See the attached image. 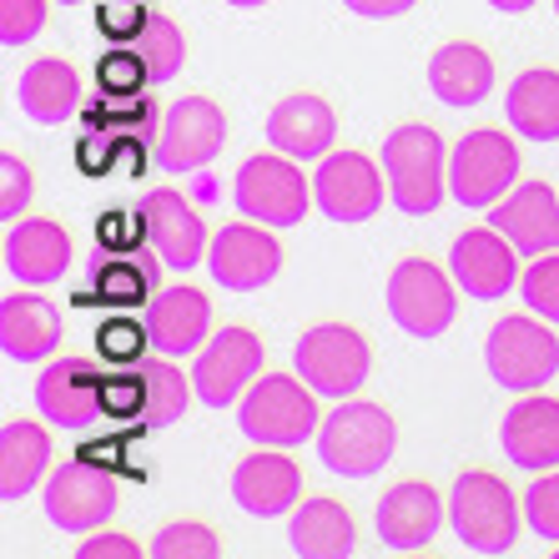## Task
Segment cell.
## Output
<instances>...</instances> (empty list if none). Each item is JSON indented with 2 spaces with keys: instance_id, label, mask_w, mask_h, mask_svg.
<instances>
[{
  "instance_id": "cell-15",
  "label": "cell",
  "mask_w": 559,
  "mask_h": 559,
  "mask_svg": "<svg viewBox=\"0 0 559 559\" xmlns=\"http://www.w3.org/2000/svg\"><path fill=\"white\" fill-rule=\"evenodd\" d=\"M389 197V177L373 167L364 152H328L318 177H312V202L333 222H368L378 217Z\"/></svg>"
},
{
  "instance_id": "cell-38",
  "label": "cell",
  "mask_w": 559,
  "mask_h": 559,
  "mask_svg": "<svg viewBox=\"0 0 559 559\" xmlns=\"http://www.w3.org/2000/svg\"><path fill=\"white\" fill-rule=\"evenodd\" d=\"M146 348H152V333L142 323H127V318L102 323V333H96V353H102L106 364H136Z\"/></svg>"
},
{
  "instance_id": "cell-13",
  "label": "cell",
  "mask_w": 559,
  "mask_h": 559,
  "mask_svg": "<svg viewBox=\"0 0 559 559\" xmlns=\"http://www.w3.org/2000/svg\"><path fill=\"white\" fill-rule=\"evenodd\" d=\"M277 227L262 222H233L207 242V273L227 293H258L283 273V248H277Z\"/></svg>"
},
{
  "instance_id": "cell-19",
  "label": "cell",
  "mask_w": 559,
  "mask_h": 559,
  "mask_svg": "<svg viewBox=\"0 0 559 559\" xmlns=\"http://www.w3.org/2000/svg\"><path fill=\"white\" fill-rule=\"evenodd\" d=\"M142 217H146V237L156 242V252H162L167 267L192 273L197 262H207V242H212L207 222H202V212H197L182 192L156 187V192L142 202Z\"/></svg>"
},
{
  "instance_id": "cell-34",
  "label": "cell",
  "mask_w": 559,
  "mask_h": 559,
  "mask_svg": "<svg viewBox=\"0 0 559 559\" xmlns=\"http://www.w3.org/2000/svg\"><path fill=\"white\" fill-rule=\"evenodd\" d=\"M96 86L102 96H142V86H152L142 51H106L96 61Z\"/></svg>"
},
{
  "instance_id": "cell-41",
  "label": "cell",
  "mask_w": 559,
  "mask_h": 559,
  "mask_svg": "<svg viewBox=\"0 0 559 559\" xmlns=\"http://www.w3.org/2000/svg\"><path fill=\"white\" fill-rule=\"evenodd\" d=\"M31 192H36V182H31L26 162L21 156H0V217L5 222L21 217L31 207Z\"/></svg>"
},
{
  "instance_id": "cell-26",
  "label": "cell",
  "mask_w": 559,
  "mask_h": 559,
  "mask_svg": "<svg viewBox=\"0 0 559 559\" xmlns=\"http://www.w3.org/2000/svg\"><path fill=\"white\" fill-rule=\"evenodd\" d=\"M429 92L443 106H479L495 92V56L479 51L474 40H449L429 61Z\"/></svg>"
},
{
  "instance_id": "cell-17",
  "label": "cell",
  "mask_w": 559,
  "mask_h": 559,
  "mask_svg": "<svg viewBox=\"0 0 559 559\" xmlns=\"http://www.w3.org/2000/svg\"><path fill=\"white\" fill-rule=\"evenodd\" d=\"M489 227L520 248V258H545V252H559V197L555 187L545 182H524L509 187L489 207Z\"/></svg>"
},
{
  "instance_id": "cell-32",
  "label": "cell",
  "mask_w": 559,
  "mask_h": 559,
  "mask_svg": "<svg viewBox=\"0 0 559 559\" xmlns=\"http://www.w3.org/2000/svg\"><path fill=\"white\" fill-rule=\"evenodd\" d=\"M136 51H142V61H146L152 86H162V81H171L177 71H182L187 40H182V31H177V21H167V15H146L142 36H136Z\"/></svg>"
},
{
  "instance_id": "cell-28",
  "label": "cell",
  "mask_w": 559,
  "mask_h": 559,
  "mask_svg": "<svg viewBox=\"0 0 559 559\" xmlns=\"http://www.w3.org/2000/svg\"><path fill=\"white\" fill-rule=\"evenodd\" d=\"M15 102L40 127H61V121H71L81 111V76L61 56H40V61L26 66V76L15 86Z\"/></svg>"
},
{
  "instance_id": "cell-1",
  "label": "cell",
  "mask_w": 559,
  "mask_h": 559,
  "mask_svg": "<svg viewBox=\"0 0 559 559\" xmlns=\"http://www.w3.org/2000/svg\"><path fill=\"white\" fill-rule=\"evenodd\" d=\"M399 449V424L389 408L364 404V399H338V408L318 424V459L338 479H373L383 474Z\"/></svg>"
},
{
  "instance_id": "cell-2",
  "label": "cell",
  "mask_w": 559,
  "mask_h": 559,
  "mask_svg": "<svg viewBox=\"0 0 559 559\" xmlns=\"http://www.w3.org/2000/svg\"><path fill=\"white\" fill-rule=\"evenodd\" d=\"M378 167L389 177V197L399 212H408V217L439 212L443 192H449V152H443V136L433 127L408 121V127L389 131Z\"/></svg>"
},
{
  "instance_id": "cell-20",
  "label": "cell",
  "mask_w": 559,
  "mask_h": 559,
  "mask_svg": "<svg viewBox=\"0 0 559 559\" xmlns=\"http://www.w3.org/2000/svg\"><path fill=\"white\" fill-rule=\"evenodd\" d=\"M233 499L252 520H283L302 504V474L287 454L262 449V454H248L233 468Z\"/></svg>"
},
{
  "instance_id": "cell-7",
  "label": "cell",
  "mask_w": 559,
  "mask_h": 559,
  "mask_svg": "<svg viewBox=\"0 0 559 559\" xmlns=\"http://www.w3.org/2000/svg\"><path fill=\"white\" fill-rule=\"evenodd\" d=\"M233 202L242 217L283 233V227H298V222L308 217L312 187L293 156L262 152V156H248V162H242V171H237V182H233Z\"/></svg>"
},
{
  "instance_id": "cell-35",
  "label": "cell",
  "mask_w": 559,
  "mask_h": 559,
  "mask_svg": "<svg viewBox=\"0 0 559 559\" xmlns=\"http://www.w3.org/2000/svg\"><path fill=\"white\" fill-rule=\"evenodd\" d=\"M520 293L530 312H539L545 323H559V252H545L534 262L530 273L520 277Z\"/></svg>"
},
{
  "instance_id": "cell-49",
  "label": "cell",
  "mask_w": 559,
  "mask_h": 559,
  "mask_svg": "<svg viewBox=\"0 0 559 559\" xmlns=\"http://www.w3.org/2000/svg\"><path fill=\"white\" fill-rule=\"evenodd\" d=\"M61 5H71V0H61Z\"/></svg>"
},
{
  "instance_id": "cell-23",
  "label": "cell",
  "mask_w": 559,
  "mask_h": 559,
  "mask_svg": "<svg viewBox=\"0 0 559 559\" xmlns=\"http://www.w3.org/2000/svg\"><path fill=\"white\" fill-rule=\"evenodd\" d=\"M499 443L530 474H545L559 464V399L545 393H524V404H514L499 424Z\"/></svg>"
},
{
  "instance_id": "cell-8",
  "label": "cell",
  "mask_w": 559,
  "mask_h": 559,
  "mask_svg": "<svg viewBox=\"0 0 559 559\" xmlns=\"http://www.w3.org/2000/svg\"><path fill=\"white\" fill-rule=\"evenodd\" d=\"M454 273L433 267L429 258H404L389 273V318L408 338H443L459 312Z\"/></svg>"
},
{
  "instance_id": "cell-43",
  "label": "cell",
  "mask_w": 559,
  "mask_h": 559,
  "mask_svg": "<svg viewBox=\"0 0 559 559\" xmlns=\"http://www.w3.org/2000/svg\"><path fill=\"white\" fill-rule=\"evenodd\" d=\"M96 237H102V248H136L146 237V217H136V227H127V212H102Z\"/></svg>"
},
{
  "instance_id": "cell-5",
  "label": "cell",
  "mask_w": 559,
  "mask_h": 559,
  "mask_svg": "<svg viewBox=\"0 0 559 559\" xmlns=\"http://www.w3.org/2000/svg\"><path fill=\"white\" fill-rule=\"evenodd\" d=\"M484 364L489 378L509 393H539L549 378L559 373V338L555 328L534 318H499L489 328V343H484Z\"/></svg>"
},
{
  "instance_id": "cell-39",
  "label": "cell",
  "mask_w": 559,
  "mask_h": 559,
  "mask_svg": "<svg viewBox=\"0 0 559 559\" xmlns=\"http://www.w3.org/2000/svg\"><path fill=\"white\" fill-rule=\"evenodd\" d=\"M106 418H142L146 414V373H102Z\"/></svg>"
},
{
  "instance_id": "cell-27",
  "label": "cell",
  "mask_w": 559,
  "mask_h": 559,
  "mask_svg": "<svg viewBox=\"0 0 559 559\" xmlns=\"http://www.w3.org/2000/svg\"><path fill=\"white\" fill-rule=\"evenodd\" d=\"M51 468V433L36 418H11L0 429V499H26Z\"/></svg>"
},
{
  "instance_id": "cell-14",
  "label": "cell",
  "mask_w": 559,
  "mask_h": 559,
  "mask_svg": "<svg viewBox=\"0 0 559 559\" xmlns=\"http://www.w3.org/2000/svg\"><path fill=\"white\" fill-rule=\"evenodd\" d=\"M36 408L40 418H51L66 433H92L111 424L102 404V373H96L92 358H56L36 378Z\"/></svg>"
},
{
  "instance_id": "cell-22",
  "label": "cell",
  "mask_w": 559,
  "mask_h": 559,
  "mask_svg": "<svg viewBox=\"0 0 559 559\" xmlns=\"http://www.w3.org/2000/svg\"><path fill=\"white\" fill-rule=\"evenodd\" d=\"M146 333H152V348L167 353V358L202 353V343L212 338L207 293H197V287H167V293H156L152 308H146Z\"/></svg>"
},
{
  "instance_id": "cell-46",
  "label": "cell",
  "mask_w": 559,
  "mask_h": 559,
  "mask_svg": "<svg viewBox=\"0 0 559 559\" xmlns=\"http://www.w3.org/2000/svg\"><path fill=\"white\" fill-rule=\"evenodd\" d=\"M495 11H504V15H524V11H534L539 0H489Z\"/></svg>"
},
{
  "instance_id": "cell-12",
  "label": "cell",
  "mask_w": 559,
  "mask_h": 559,
  "mask_svg": "<svg viewBox=\"0 0 559 559\" xmlns=\"http://www.w3.org/2000/svg\"><path fill=\"white\" fill-rule=\"evenodd\" d=\"M262 378V343L252 328H222L202 343L192 364V389L207 408H227Z\"/></svg>"
},
{
  "instance_id": "cell-9",
  "label": "cell",
  "mask_w": 559,
  "mask_h": 559,
  "mask_svg": "<svg viewBox=\"0 0 559 559\" xmlns=\"http://www.w3.org/2000/svg\"><path fill=\"white\" fill-rule=\"evenodd\" d=\"M46 520L66 534H92L102 530L121 504V484L111 468H102L96 459H66L46 479Z\"/></svg>"
},
{
  "instance_id": "cell-31",
  "label": "cell",
  "mask_w": 559,
  "mask_h": 559,
  "mask_svg": "<svg viewBox=\"0 0 559 559\" xmlns=\"http://www.w3.org/2000/svg\"><path fill=\"white\" fill-rule=\"evenodd\" d=\"M146 373V414L142 424H152V429H171L177 418L187 414V404H192V383H187V373H177V364H171L167 353L156 358L152 368H142Z\"/></svg>"
},
{
  "instance_id": "cell-4",
  "label": "cell",
  "mask_w": 559,
  "mask_h": 559,
  "mask_svg": "<svg viewBox=\"0 0 559 559\" xmlns=\"http://www.w3.org/2000/svg\"><path fill=\"white\" fill-rule=\"evenodd\" d=\"M323 424L318 414V393L298 378H283V373H267L258 378L242 404H237V429L248 433L252 443L262 449H298V443L312 439V429Z\"/></svg>"
},
{
  "instance_id": "cell-24",
  "label": "cell",
  "mask_w": 559,
  "mask_h": 559,
  "mask_svg": "<svg viewBox=\"0 0 559 559\" xmlns=\"http://www.w3.org/2000/svg\"><path fill=\"white\" fill-rule=\"evenodd\" d=\"M5 267H11L15 283L26 287H51L66 277L71 267V237L66 227L46 217H31V222H15L5 233Z\"/></svg>"
},
{
  "instance_id": "cell-11",
  "label": "cell",
  "mask_w": 559,
  "mask_h": 559,
  "mask_svg": "<svg viewBox=\"0 0 559 559\" xmlns=\"http://www.w3.org/2000/svg\"><path fill=\"white\" fill-rule=\"evenodd\" d=\"M227 146V117L212 96H182L162 117V136H156V167L171 177L202 171L217 162V152Z\"/></svg>"
},
{
  "instance_id": "cell-29",
  "label": "cell",
  "mask_w": 559,
  "mask_h": 559,
  "mask_svg": "<svg viewBox=\"0 0 559 559\" xmlns=\"http://www.w3.org/2000/svg\"><path fill=\"white\" fill-rule=\"evenodd\" d=\"M287 539H293V555L298 559H348L358 530H353V514L338 499H302L293 509Z\"/></svg>"
},
{
  "instance_id": "cell-3",
  "label": "cell",
  "mask_w": 559,
  "mask_h": 559,
  "mask_svg": "<svg viewBox=\"0 0 559 559\" xmlns=\"http://www.w3.org/2000/svg\"><path fill=\"white\" fill-rule=\"evenodd\" d=\"M524 509L514 504L509 484L489 468H468L449 489V524L468 555H509L520 539Z\"/></svg>"
},
{
  "instance_id": "cell-25",
  "label": "cell",
  "mask_w": 559,
  "mask_h": 559,
  "mask_svg": "<svg viewBox=\"0 0 559 559\" xmlns=\"http://www.w3.org/2000/svg\"><path fill=\"white\" fill-rule=\"evenodd\" d=\"M0 348L15 364H40L61 348V312L36 293H5L0 302Z\"/></svg>"
},
{
  "instance_id": "cell-40",
  "label": "cell",
  "mask_w": 559,
  "mask_h": 559,
  "mask_svg": "<svg viewBox=\"0 0 559 559\" xmlns=\"http://www.w3.org/2000/svg\"><path fill=\"white\" fill-rule=\"evenodd\" d=\"M46 31V0H0V40L31 46Z\"/></svg>"
},
{
  "instance_id": "cell-47",
  "label": "cell",
  "mask_w": 559,
  "mask_h": 559,
  "mask_svg": "<svg viewBox=\"0 0 559 559\" xmlns=\"http://www.w3.org/2000/svg\"><path fill=\"white\" fill-rule=\"evenodd\" d=\"M227 5H237V11H258V5H267V0H227Z\"/></svg>"
},
{
  "instance_id": "cell-33",
  "label": "cell",
  "mask_w": 559,
  "mask_h": 559,
  "mask_svg": "<svg viewBox=\"0 0 559 559\" xmlns=\"http://www.w3.org/2000/svg\"><path fill=\"white\" fill-rule=\"evenodd\" d=\"M217 534L207 524H167V530L152 539V559H217Z\"/></svg>"
},
{
  "instance_id": "cell-42",
  "label": "cell",
  "mask_w": 559,
  "mask_h": 559,
  "mask_svg": "<svg viewBox=\"0 0 559 559\" xmlns=\"http://www.w3.org/2000/svg\"><path fill=\"white\" fill-rule=\"evenodd\" d=\"M146 0H111V5H102L96 11V26H102V36L111 40H127V36H142L146 26Z\"/></svg>"
},
{
  "instance_id": "cell-48",
  "label": "cell",
  "mask_w": 559,
  "mask_h": 559,
  "mask_svg": "<svg viewBox=\"0 0 559 559\" xmlns=\"http://www.w3.org/2000/svg\"><path fill=\"white\" fill-rule=\"evenodd\" d=\"M555 15H559V0H555Z\"/></svg>"
},
{
  "instance_id": "cell-36",
  "label": "cell",
  "mask_w": 559,
  "mask_h": 559,
  "mask_svg": "<svg viewBox=\"0 0 559 559\" xmlns=\"http://www.w3.org/2000/svg\"><path fill=\"white\" fill-rule=\"evenodd\" d=\"M96 298L102 302H117V308H136L146 302V267L142 262H106L96 273Z\"/></svg>"
},
{
  "instance_id": "cell-6",
  "label": "cell",
  "mask_w": 559,
  "mask_h": 559,
  "mask_svg": "<svg viewBox=\"0 0 559 559\" xmlns=\"http://www.w3.org/2000/svg\"><path fill=\"white\" fill-rule=\"evenodd\" d=\"M293 364H298L302 383H308L318 399H353V393L368 383V368H373V353L368 338L348 323H318L308 328L293 348Z\"/></svg>"
},
{
  "instance_id": "cell-18",
  "label": "cell",
  "mask_w": 559,
  "mask_h": 559,
  "mask_svg": "<svg viewBox=\"0 0 559 559\" xmlns=\"http://www.w3.org/2000/svg\"><path fill=\"white\" fill-rule=\"evenodd\" d=\"M439 524H443V495H433L429 484L418 479L393 484L373 509V530L383 539V549H393V555L429 549L439 539Z\"/></svg>"
},
{
  "instance_id": "cell-30",
  "label": "cell",
  "mask_w": 559,
  "mask_h": 559,
  "mask_svg": "<svg viewBox=\"0 0 559 559\" xmlns=\"http://www.w3.org/2000/svg\"><path fill=\"white\" fill-rule=\"evenodd\" d=\"M504 117L530 142H559V71L549 66L520 71L504 96Z\"/></svg>"
},
{
  "instance_id": "cell-21",
  "label": "cell",
  "mask_w": 559,
  "mask_h": 559,
  "mask_svg": "<svg viewBox=\"0 0 559 559\" xmlns=\"http://www.w3.org/2000/svg\"><path fill=\"white\" fill-rule=\"evenodd\" d=\"M333 136H338V117L323 96L298 92V96H283L267 117V142L273 152L293 156V162H323L333 152Z\"/></svg>"
},
{
  "instance_id": "cell-37",
  "label": "cell",
  "mask_w": 559,
  "mask_h": 559,
  "mask_svg": "<svg viewBox=\"0 0 559 559\" xmlns=\"http://www.w3.org/2000/svg\"><path fill=\"white\" fill-rule=\"evenodd\" d=\"M524 524L539 539H559V474H539L524 489Z\"/></svg>"
},
{
  "instance_id": "cell-45",
  "label": "cell",
  "mask_w": 559,
  "mask_h": 559,
  "mask_svg": "<svg viewBox=\"0 0 559 559\" xmlns=\"http://www.w3.org/2000/svg\"><path fill=\"white\" fill-rule=\"evenodd\" d=\"M353 15H364V21H393V15H408L418 0H343Z\"/></svg>"
},
{
  "instance_id": "cell-10",
  "label": "cell",
  "mask_w": 559,
  "mask_h": 559,
  "mask_svg": "<svg viewBox=\"0 0 559 559\" xmlns=\"http://www.w3.org/2000/svg\"><path fill=\"white\" fill-rule=\"evenodd\" d=\"M520 177V146L504 131H468L449 156V192L464 207H495Z\"/></svg>"
},
{
  "instance_id": "cell-44",
  "label": "cell",
  "mask_w": 559,
  "mask_h": 559,
  "mask_svg": "<svg viewBox=\"0 0 559 559\" xmlns=\"http://www.w3.org/2000/svg\"><path fill=\"white\" fill-rule=\"evenodd\" d=\"M76 559H142V549L131 545L127 534H96L76 549Z\"/></svg>"
},
{
  "instance_id": "cell-16",
  "label": "cell",
  "mask_w": 559,
  "mask_h": 559,
  "mask_svg": "<svg viewBox=\"0 0 559 559\" xmlns=\"http://www.w3.org/2000/svg\"><path fill=\"white\" fill-rule=\"evenodd\" d=\"M449 273H454V283L468 298L479 302L509 298L514 277H520V248L499 227H468V233H459L454 252H449Z\"/></svg>"
}]
</instances>
